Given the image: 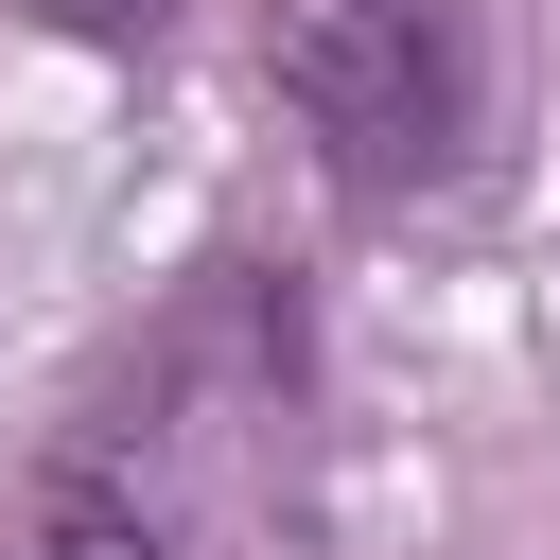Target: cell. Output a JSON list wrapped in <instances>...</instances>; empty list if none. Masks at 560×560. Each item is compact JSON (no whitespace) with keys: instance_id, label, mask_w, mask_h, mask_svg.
Segmentation results:
<instances>
[{"instance_id":"cell-1","label":"cell","mask_w":560,"mask_h":560,"mask_svg":"<svg viewBox=\"0 0 560 560\" xmlns=\"http://www.w3.org/2000/svg\"><path fill=\"white\" fill-rule=\"evenodd\" d=\"M298 402H315V298H298V262L210 245V262L122 332V368L52 420V455H88L105 490H140V508L175 525V490H192V472L280 455V438H298Z\"/></svg>"},{"instance_id":"cell-2","label":"cell","mask_w":560,"mask_h":560,"mask_svg":"<svg viewBox=\"0 0 560 560\" xmlns=\"http://www.w3.org/2000/svg\"><path fill=\"white\" fill-rule=\"evenodd\" d=\"M262 88L332 210H420L490 158V0H262Z\"/></svg>"},{"instance_id":"cell-3","label":"cell","mask_w":560,"mask_h":560,"mask_svg":"<svg viewBox=\"0 0 560 560\" xmlns=\"http://www.w3.org/2000/svg\"><path fill=\"white\" fill-rule=\"evenodd\" d=\"M0 560H175V525L140 508V490H105L88 455H35V490H18V542Z\"/></svg>"},{"instance_id":"cell-4","label":"cell","mask_w":560,"mask_h":560,"mask_svg":"<svg viewBox=\"0 0 560 560\" xmlns=\"http://www.w3.org/2000/svg\"><path fill=\"white\" fill-rule=\"evenodd\" d=\"M0 18H35L52 52H158L175 35V0H0Z\"/></svg>"}]
</instances>
